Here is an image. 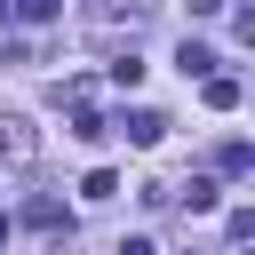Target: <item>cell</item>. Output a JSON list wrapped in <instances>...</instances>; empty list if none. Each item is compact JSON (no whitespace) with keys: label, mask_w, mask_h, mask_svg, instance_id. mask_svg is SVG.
Wrapping results in <instances>:
<instances>
[{"label":"cell","mask_w":255,"mask_h":255,"mask_svg":"<svg viewBox=\"0 0 255 255\" xmlns=\"http://www.w3.org/2000/svg\"><path fill=\"white\" fill-rule=\"evenodd\" d=\"M32 151H40V135H32V120H16V112H0V159H8V167H32Z\"/></svg>","instance_id":"1"},{"label":"cell","mask_w":255,"mask_h":255,"mask_svg":"<svg viewBox=\"0 0 255 255\" xmlns=\"http://www.w3.org/2000/svg\"><path fill=\"white\" fill-rule=\"evenodd\" d=\"M120 135H128V143H135V151H151V143H159V135H167V112H151V104H135V112H128V120H120Z\"/></svg>","instance_id":"2"},{"label":"cell","mask_w":255,"mask_h":255,"mask_svg":"<svg viewBox=\"0 0 255 255\" xmlns=\"http://www.w3.org/2000/svg\"><path fill=\"white\" fill-rule=\"evenodd\" d=\"M24 223H32V231H64V199H32Z\"/></svg>","instance_id":"3"},{"label":"cell","mask_w":255,"mask_h":255,"mask_svg":"<svg viewBox=\"0 0 255 255\" xmlns=\"http://www.w3.org/2000/svg\"><path fill=\"white\" fill-rule=\"evenodd\" d=\"M175 64H183V72H191V80H207V64H215V56H207V48H199V40H183V56H175Z\"/></svg>","instance_id":"4"},{"label":"cell","mask_w":255,"mask_h":255,"mask_svg":"<svg viewBox=\"0 0 255 255\" xmlns=\"http://www.w3.org/2000/svg\"><path fill=\"white\" fill-rule=\"evenodd\" d=\"M72 135H80V143H96V135H104V112H88V104H80V112H72Z\"/></svg>","instance_id":"5"},{"label":"cell","mask_w":255,"mask_h":255,"mask_svg":"<svg viewBox=\"0 0 255 255\" xmlns=\"http://www.w3.org/2000/svg\"><path fill=\"white\" fill-rule=\"evenodd\" d=\"M215 167H223V175H247V143H239V135H231V143H223V151H215Z\"/></svg>","instance_id":"6"},{"label":"cell","mask_w":255,"mask_h":255,"mask_svg":"<svg viewBox=\"0 0 255 255\" xmlns=\"http://www.w3.org/2000/svg\"><path fill=\"white\" fill-rule=\"evenodd\" d=\"M112 191H120V175H112V167H96V175L80 183V199H112Z\"/></svg>","instance_id":"7"},{"label":"cell","mask_w":255,"mask_h":255,"mask_svg":"<svg viewBox=\"0 0 255 255\" xmlns=\"http://www.w3.org/2000/svg\"><path fill=\"white\" fill-rule=\"evenodd\" d=\"M183 199H191V215H207V207H215V183H207V175H191V183H183Z\"/></svg>","instance_id":"8"},{"label":"cell","mask_w":255,"mask_h":255,"mask_svg":"<svg viewBox=\"0 0 255 255\" xmlns=\"http://www.w3.org/2000/svg\"><path fill=\"white\" fill-rule=\"evenodd\" d=\"M56 8H64V0H16V16H24V24H48Z\"/></svg>","instance_id":"9"},{"label":"cell","mask_w":255,"mask_h":255,"mask_svg":"<svg viewBox=\"0 0 255 255\" xmlns=\"http://www.w3.org/2000/svg\"><path fill=\"white\" fill-rule=\"evenodd\" d=\"M120 255H159V247L151 239H120Z\"/></svg>","instance_id":"10"},{"label":"cell","mask_w":255,"mask_h":255,"mask_svg":"<svg viewBox=\"0 0 255 255\" xmlns=\"http://www.w3.org/2000/svg\"><path fill=\"white\" fill-rule=\"evenodd\" d=\"M215 8H223V0H191V16H215Z\"/></svg>","instance_id":"11"},{"label":"cell","mask_w":255,"mask_h":255,"mask_svg":"<svg viewBox=\"0 0 255 255\" xmlns=\"http://www.w3.org/2000/svg\"><path fill=\"white\" fill-rule=\"evenodd\" d=\"M0 247H8V223H0Z\"/></svg>","instance_id":"12"}]
</instances>
